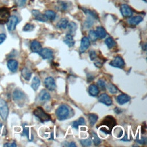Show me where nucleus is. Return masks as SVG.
Segmentation results:
<instances>
[{"instance_id":"f257e3e1","label":"nucleus","mask_w":147,"mask_h":147,"mask_svg":"<svg viewBox=\"0 0 147 147\" xmlns=\"http://www.w3.org/2000/svg\"><path fill=\"white\" fill-rule=\"evenodd\" d=\"M69 111L65 105H61L56 110V115L59 120L62 121L67 119L69 115Z\"/></svg>"},{"instance_id":"f03ea898","label":"nucleus","mask_w":147,"mask_h":147,"mask_svg":"<svg viewBox=\"0 0 147 147\" xmlns=\"http://www.w3.org/2000/svg\"><path fill=\"white\" fill-rule=\"evenodd\" d=\"M34 115L37 117L40 121L44 122H47L49 121L51 119V118L50 117V115L48 114H47L44 110L40 107H37L33 112Z\"/></svg>"},{"instance_id":"7ed1b4c3","label":"nucleus","mask_w":147,"mask_h":147,"mask_svg":"<svg viewBox=\"0 0 147 147\" xmlns=\"http://www.w3.org/2000/svg\"><path fill=\"white\" fill-rule=\"evenodd\" d=\"M101 126H105L108 129L111 130L116 125V121L114 117L110 115H107L104 118L103 121L100 123Z\"/></svg>"},{"instance_id":"20e7f679","label":"nucleus","mask_w":147,"mask_h":147,"mask_svg":"<svg viewBox=\"0 0 147 147\" xmlns=\"http://www.w3.org/2000/svg\"><path fill=\"white\" fill-rule=\"evenodd\" d=\"M9 114V108L6 102L0 98V116L3 121L7 119Z\"/></svg>"},{"instance_id":"39448f33","label":"nucleus","mask_w":147,"mask_h":147,"mask_svg":"<svg viewBox=\"0 0 147 147\" xmlns=\"http://www.w3.org/2000/svg\"><path fill=\"white\" fill-rule=\"evenodd\" d=\"M10 16V10L8 8L5 7L0 8V24L7 23Z\"/></svg>"},{"instance_id":"423d86ee","label":"nucleus","mask_w":147,"mask_h":147,"mask_svg":"<svg viewBox=\"0 0 147 147\" xmlns=\"http://www.w3.org/2000/svg\"><path fill=\"white\" fill-rule=\"evenodd\" d=\"M110 65L112 67L122 68L125 66V62L123 59L120 56H116L110 62Z\"/></svg>"},{"instance_id":"0eeeda50","label":"nucleus","mask_w":147,"mask_h":147,"mask_svg":"<svg viewBox=\"0 0 147 147\" xmlns=\"http://www.w3.org/2000/svg\"><path fill=\"white\" fill-rule=\"evenodd\" d=\"M18 22V18L16 16H11L7 22V27L9 30L12 31L15 29L16 26Z\"/></svg>"},{"instance_id":"6e6552de","label":"nucleus","mask_w":147,"mask_h":147,"mask_svg":"<svg viewBox=\"0 0 147 147\" xmlns=\"http://www.w3.org/2000/svg\"><path fill=\"white\" fill-rule=\"evenodd\" d=\"M44 84L47 89H48L49 91H53L56 88V83L55 82L54 79L52 77L49 76L45 79L44 80Z\"/></svg>"},{"instance_id":"1a4fd4ad","label":"nucleus","mask_w":147,"mask_h":147,"mask_svg":"<svg viewBox=\"0 0 147 147\" xmlns=\"http://www.w3.org/2000/svg\"><path fill=\"white\" fill-rule=\"evenodd\" d=\"M98 101L100 103L105 104L106 106H110L112 104V99L106 93L100 94L98 96Z\"/></svg>"},{"instance_id":"9d476101","label":"nucleus","mask_w":147,"mask_h":147,"mask_svg":"<svg viewBox=\"0 0 147 147\" xmlns=\"http://www.w3.org/2000/svg\"><path fill=\"white\" fill-rule=\"evenodd\" d=\"M90 41L88 37H83L82 38L80 46L79 48V51L80 53L84 52L90 47Z\"/></svg>"},{"instance_id":"9b49d317","label":"nucleus","mask_w":147,"mask_h":147,"mask_svg":"<svg viewBox=\"0 0 147 147\" xmlns=\"http://www.w3.org/2000/svg\"><path fill=\"white\" fill-rule=\"evenodd\" d=\"M121 12L125 17H130L133 15V11L131 8L126 4H123L121 6Z\"/></svg>"},{"instance_id":"f8f14e48","label":"nucleus","mask_w":147,"mask_h":147,"mask_svg":"<svg viewBox=\"0 0 147 147\" xmlns=\"http://www.w3.org/2000/svg\"><path fill=\"white\" fill-rule=\"evenodd\" d=\"M38 53L44 59H51L53 56L52 51L48 48H44L41 49Z\"/></svg>"},{"instance_id":"ddd939ff","label":"nucleus","mask_w":147,"mask_h":147,"mask_svg":"<svg viewBox=\"0 0 147 147\" xmlns=\"http://www.w3.org/2000/svg\"><path fill=\"white\" fill-rule=\"evenodd\" d=\"M32 13L33 16H34V18L39 21L41 22H46L47 21V18L45 16L44 14H42L40 11L36 10H33L32 11Z\"/></svg>"},{"instance_id":"4468645a","label":"nucleus","mask_w":147,"mask_h":147,"mask_svg":"<svg viewBox=\"0 0 147 147\" xmlns=\"http://www.w3.org/2000/svg\"><path fill=\"white\" fill-rule=\"evenodd\" d=\"M25 97L24 93L20 89H16L13 93V98L15 102H19Z\"/></svg>"},{"instance_id":"2eb2a0df","label":"nucleus","mask_w":147,"mask_h":147,"mask_svg":"<svg viewBox=\"0 0 147 147\" xmlns=\"http://www.w3.org/2000/svg\"><path fill=\"white\" fill-rule=\"evenodd\" d=\"M30 49L33 52L39 53V52L42 49V46L40 42L36 40H34L30 44Z\"/></svg>"},{"instance_id":"dca6fc26","label":"nucleus","mask_w":147,"mask_h":147,"mask_svg":"<svg viewBox=\"0 0 147 147\" xmlns=\"http://www.w3.org/2000/svg\"><path fill=\"white\" fill-rule=\"evenodd\" d=\"M130 96L126 94H122L117 97V101L119 105H123L130 100Z\"/></svg>"},{"instance_id":"f3484780","label":"nucleus","mask_w":147,"mask_h":147,"mask_svg":"<svg viewBox=\"0 0 147 147\" xmlns=\"http://www.w3.org/2000/svg\"><path fill=\"white\" fill-rule=\"evenodd\" d=\"M7 67L9 70L13 72H15L18 68V62L16 60L11 59L7 61Z\"/></svg>"},{"instance_id":"a211bd4d","label":"nucleus","mask_w":147,"mask_h":147,"mask_svg":"<svg viewBox=\"0 0 147 147\" xmlns=\"http://www.w3.org/2000/svg\"><path fill=\"white\" fill-rule=\"evenodd\" d=\"M88 92L91 96H96L99 92V90L95 84H91L88 87Z\"/></svg>"},{"instance_id":"6ab92c4d","label":"nucleus","mask_w":147,"mask_h":147,"mask_svg":"<svg viewBox=\"0 0 147 147\" xmlns=\"http://www.w3.org/2000/svg\"><path fill=\"white\" fill-rule=\"evenodd\" d=\"M64 42L69 47H72L75 45V40L71 34H67L64 39Z\"/></svg>"},{"instance_id":"aec40b11","label":"nucleus","mask_w":147,"mask_h":147,"mask_svg":"<svg viewBox=\"0 0 147 147\" xmlns=\"http://www.w3.org/2000/svg\"><path fill=\"white\" fill-rule=\"evenodd\" d=\"M38 98L41 101H47L50 99L51 96L49 92H48L46 90H42L40 91L38 95Z\"/></svg>"},{"instance_id":"412c9836","label":"nucleus","mask_w":147,"mask_h":147,"mask_svg":"<svg viewBox=\"0 0 147 147\" xmlns=\"http://www.w3.org/2000/svg\"><path fill=\"white\" fill-rule=\"evenodd\" d=\"M95 32L98 37H99L100 39L104 38L106 36V32L103 27H101V26L97 27Z\"/></svg>"},{"instance_id":"4be33fe9","label":"nucleus","mask_w":147,"mask_h":147,"mask_svg":"<svg viewBox=\"0 0 147 147\" xmlns=\"http://www.w3.org/2000/svg\"><path fill=\"white\" fill-rule=\"evenodd\" d=\"M21 75L26 80H29L32 76L31 71L28 68H24L21 70Z\"/></svg>"},{"instance_id":"5701e85b","label":"nucleus","mask_w":147,"mask_h":147,"mask_svg":"<svg viewBox=\"0 0 147 147\" xmlns=\"http://www.w3.org/2000/svg\"><path fill=\"white\" fill-rule=\"evenodd\" d=\"M143 20L142 17L140 16H134L129 20V23L132 25H138L140 22H141Z\"/></svg>"},{"instance_id":"b1692460","label":"nucleus","mask_w":147,"mask_h":147,"mask_svg":"<svg viewBox=\"0 0 147 147\" xmlns=\"http://www.w3.org/2000/svg\"><path fill=\"white\" fill-rule=\"evenodd\" d=\"M68 20L66 18H62L57 24V27L60 29H65L68 25Z\"/></svg>"},{"instance_id":"393cba45","label":"nucleus","mask_w":147,"mask_h":147,"mask_svg":"<svg viewBox=\"0 0 147 147\" xmlns=\"http://www.w3.org/2000/svg\"><path fill=\"white\" fill-rule=\"evenodd\" d=\"M40 85V79L37 76H34L33 78V80H32V82L31 83V87L33 89V90L36 91L38 89Z\"/></svg>"},{"instance_id":"a878e982","label":"nucleus","mask_w":147,"mask_h":147,"mask_svg":"<svg viewBox=\"0 0 147 147\" xmlns=\"http://www.w3.org/2000/svg\"><path fill=\"white\" fill-rule=\"evenodd\" d=\"M98 119V117L95 114H90L88 115V121L91 126H94L96 122Z\"/></svg>"},{"instance_id":"bb28decb","label":"nucleus","mask_w":147,"mask_h":147,"mask_svg":"<svg viewBox=\"0 0 147 147\" xmlns=\"http://www.w3.org/2000/svg\"><path fill=\"white\" fill-rule=\"evenodd\" d=\"M91 137L92 142H93V143L94 144V145L95 146H98L101 143L100 139L98 137V136H97V134L95 132H94V131L91 132Z\"/></svg>"},{"instance_id":"cd10ccee","label":"nucleus","mask_w":147,"mask_h":147,"mask_svg":"<svg viewBox=\"0 0 147 147\" xmlns=\"http://www.w3.org/2000/svg\"><path fill=\"white\" fill-rule=\"evenodd\" d=\"M45 16L50 20H53L56 17V13L52 10H47L45 11Z\"/></svg>"},{"instance_id":"c85d7f7f","label":"nucleus","mask_w":147,"mask_h":147,"mask_svg":"<svg viewBox=\"0 0 147 147\" xmlns=\"http://www.w3.org/2000/svg\"><path fill=\"white\" fill-rule=\"evenodd\" d=\"M68 31L69 32V34H72V33H74L76 30V28H77V26H76V24L74 22H71L70 23H68Z\"/></svg>"},{"instance_id":"c756f323","label":"nucleus","mask_w":147,"mask_h":147,"mask_svg":"<svg viewBox=\"0 0 147 147\" xmlns=\"http://www.w3.org/2000/svg\"><path fill=\"white\" fill-rule=\"evenodd\" d=\"M105 42L106 45L107 46V47L109 48H111L115 44V42L114 41V40L111 37L107 38L106 39V40L105 41Z\"/></svg>"},{"instance_id":"7c9ffc66","label":"nucleus","mask_w":147,"mask_h":147,"mask_svg":"<svg viewBox=\"0 0 147 147\" xmlns=\"http://www.w3.org/2000/svg\"><path fill=\"white\" fill-rule=\"evenodd\" d=\"M94 17L90 16V17L87 18L86 21L84 22V25L87 28H89L93 25L94 23Z\"/></svg>"},{"instance_id":"2f4dec72","label":"nucleus","mask_w":147,"mask_h":147,"mask_svg":"<svg viewBox=\"0 0 147 147\" xmlns=\"http://www.w3.org/2000/svg\"><path fill=\"white\" fill-rule=\"evenodd\" d=\"M107 88L111 94H115L117 92V88L114 84L111 83H109L107 86Z\"/></svg>"},{"instance_id":"473e14b6","label":"nucleus","mask_w":147,"mask_h":147,"mask_svg":"<svg viewBox=\"0 0 147 147\" xmlns=\"http://www.w3.org/2000/svg\"><path fill=\"white\" fill-rule=\"evenodd\" d=\"M88 35H89V37H90V40L92 41H95L98 38V36L96 33V32L93 30H91L90 31Z\"/></svg>"},{"instance_id":"72a5a7b5","label":"nucleus","mask_w":147,"mask_h":147,"mask_svg":"<svg viewBox=\"0 0 147 147\" xmlns=\"http://www.w3.org/2000/svg\"><path fill=\"white\" fill-rule=\"evenodd\" d=\"M80 142L81 145L84 146H88L91 145V141L89 138L80 140Z\"/></svg>"},{"instance_id":"f704fd0d","label":"nucleus","mask_w":147,"mask_h":147,"mask_svg":"<svg viewBox=\"0 0 147 147\" xmlns=\"http://www.w3.org/2000/svg\"><path fill=\"white\" fill-rule=\"evenodd\" d=\"M34 28V26L32 24H26L24 28H23V30L24 32H30L32 30H33Z\"/></svg>"},{"instance_id":"c9c22d12","label":"nucleus","mask_w":147,"mask_h":147,"mask_svg":"<svg viewBox=\"0 0 147 147\" xmlns=\"http://www.w3.org/2000/svg\"><path fill=\"white\" fill-rule=\"evenodd\" d=\"M97 84L98 86H99V87L102 90H104L106 89V84L104 80H103L102 79H99L97 82Z\"/></svg>"},{"instance_id":"e433bc0d","label":"nucleus","mask_w":147,"mask_h":147,"mask_svg":"<svg viewBox=\"0 0 147 147\" xmlns=\"http://www.w3.org/2000/svg\"><path fill=\"white\" fill-rule=\"evenodd\" d=\"M22 135L26 136L30 140V137H29V128L25 126H24V129H23V131H22Z\"/></svg>"},{"instance_id":"4c0bfd02","label":"nucleus","mask_w":147,"mask_h":147,"mask_svg":"<svg viewBox=\"0 0 147 147\" xmlns=\"http://www.w3.org/2000/svg\"><path fill=\"white\" fill-rule=\"evenodd\" d=\"M89 56L91 60H94L96 58V53L93 50H91L89 52Z\"/></svg>"},{"instance_id":"58836bf2","label":"nucleus","mask_w":147,"mask_h":147,"mask_svg":"<svg viewBox=\"0 0 147 147\" xmlns=\"http://www.w3.org/2000/svg\"><path fill=\"white\" fill-rule=\"evenodd\" d=\"M26 1L27 0H16V2L18 6H23L26 3Z\"/></svg>"},{"instance_id":"ea45409f","label":"nucleus","mask_w":147,"mask_h":147,"mask_svg":"<svg viewBox=\"0 0 147 147\" xmlns=\"http://www.w3.org/2000/svg\"><path fill=\"white\" fill-rule=\"evenodd\" d=\"M136 141L138 143H140L141 144H146V137H142L140 140H137V139Z\"/></svg>"},{"instance_id":"a19ab883","label":"nucleus","mask_w":147,"mask_h":147,"mask_svg":"<svg viewBox=\"0 0 147 147\" xmlns=\"http://www.w3.org/2000/svg\"><path fill=\"white\" fill-rule=\"evenodd\" d=\"M6 36L4 33H1L0 34V44H2L6 39Z\"/></svg>"},{"instance_id":"79ce46f5","label":"nucleus","mask_w":147,"mask_h":147,"mask_svg":"<svg viewBox=\"0 0 147 147\" xmlns=\"http://www.w3.org/2000/svg\"><path fill=\"white\" fill-rule=\"evenodd\" d=\"M79 125H84L85 124V120L82 117H80L79 118V119L77 121Z\"/></svg>"},{"instance_id":"37998d69","label":"nucleus","mask_w":147,"mask_h":147,"mask_svg":"<svg viewBox=\"0 0 147 147\" xmlns=\"http://www.w3.org/2000/svg\"><path fill=\"white\" fill-rule=\"evenodd\" d=\"M3 146H7V147H16L17 145L16 143L13 142V143H6L4 144Z\"/></svg>"},{"instance_id":"c03bdc74","label":"nucleus","mask_w":147,"mask_h":147,"mask_svg":"<svg viewBox=\"0 0 147 147\" xmlns=\"http://www.w3.org/2000/svg\"><path fill=\"white\" fill-rule=\"evenodd\" d=\"M72 127H74L75 129H78V127H79V125L78 121H74V122L72 123Z\"/></svg>"},{"instance_id":"a18cd8bd","label":"nucleus","mask_w":147,"mask_h":147,"mask_svg":"<svg viewBox=\"0 0 147 147\" xmlns=\"http://www.w3.org/2000/svg\"><path fill=\"white\" fill-rule=\"evenodd\" d=\"M114 111H115L116 113L119 114V113H120L122 112V110H121V109H119V108H118V107H116L115 109H114Z\"/></svg>"},{"instance_id":"49530a36","label":"nucleus","mask_w":147,"mask_h":147,"mask_svg":"<svg viewBox=\"0 0 147 147\" xmlns=\"http://www.w3.org/2000/svg\"><path fill=\"white\" fill-rule=\"evenodd\" d=\"M95 65L97 67H101L102 66V63H101L100 62H96L95 63Z\"/></svg>"},{"instance_id":"de8ad7c7","label":"nucleus","mask_w":147,"mask_h":147,"mask_svg":"<svg viewBox=\"0 0 147 147\" xmlns=\"http://www.w3.org/2000/svg\"><path fill=\"white\" fill-rule=\"evenodd\" d=\"M68 146H76V145L75 144L74 142H71L68 145Z\"/></svg>"}]
</instances>
